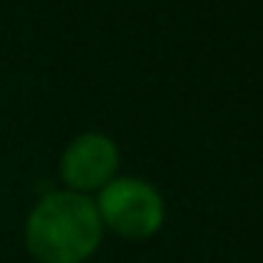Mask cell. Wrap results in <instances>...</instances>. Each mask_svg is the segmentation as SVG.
I'll use <instances>...</instances> for the list:
<instances>
[{
    "label": "cell",
    "mask_w": 263,
    "mask_h": 263,
    "mask_svg": "<svg viewBox=\"0 0 263 263\" xmlns=\"http://www.w3.org/2000/svg\"><path fill=\"white\" fill-rule=\"evenodd\" d=\"M102 221L97 204L77 193H51L26 223L29 249L43 263H80L97 249Z\"/></svg>",
    "instance_id": "obj_1"
},
{
    "label": "cell",
    "mask_w": 263,
    "mask_h": 263,
    "mask_svg": "<svg viewBox=\"0 0 263 263\" xmlns=\"http://www.w3.org/2000/svg\"><path fill=\"white\" fill-rule=\"evenodd\" d=\"M99 221H105L114 232L130 240H144L156 235L164 221V201L139 178H114L102 187L99 195Z\"/></svg>",
    "instance_id": "obj_2"
},
{
    "label": "cell",
    "mask_w": 263,
    "mask_h": 263,
    "mask_svg": "<svg viewBox=\"0 0 263 263\" xmlns=\"http://www.w3.org/2000/svg\"><path fill=\"white\" fill-rule=\"evenodd\" d=\"M119 153L116 144L102 133L80 136L63 156V178L74 190H97L114 178Z\"/></svg>",
    "instance_id": "obj_3"
}]
</instances>
